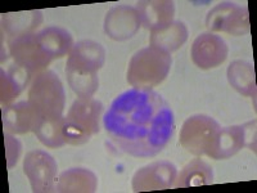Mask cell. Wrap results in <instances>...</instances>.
Segmentation results:
<instances>
[{"instance_id":"obj_1","label":"cell","mask_w":257,"mask_h":193,"mask_svg":"<svg viewBox=\"0 0 257 193\" xmlns=\"http://www.w3.org/2000/svg\"><path fill=\"white\" fill-rule=\"evenodd\" d=\"M114 144L134 157H153L166 148L175 133L174 112L155 90L130 89L117 95L103 117Z\"/></svg>"},{"instance_id":"obj_2","label":"cell","mask_w":257,"mask_h":193,"mask_svg":"<svg viewBox=\"0 0 257 193\" xmlns=\"http://www.w3.org/2000/svg\"><path fill=\"white\" fill-rule=\"evenodd\" d=\"M171 53L149 45L132 57L128 62L126 79L135 89L151 90L166 79L171 70Z\"/></svg>"},{"instance_id":"obj_3","label":"cell","mask_w":257,"mask_h":193,"mask_svg":"<svg viewBox=\"0 0 257 193\" xmlns=\"http://www.w3.org/2000/svg\"><path fill=\"white\" fill-rule=\"evenodd\" d=\"M103 105L94 98H77L64 116L63 138L66 143L80 146L99 133V119Z\"/></svg>"},{"instance_id":"obj_4","label":"cell","mask_w":257,"mask_h":193,"mask_svg":"<svg viewBox=\"0 0 257 193\" xmlns=\"http://www.w3.org/2000/svg\"><path fill=\"white\" fill-rule=\"evenodd\" d=\"M27 101L36 107L41 116H63L66 93L58 75L52 70L35 75Z\"/></svg>"},{"instance_id":"obj_5","label":"cell","mask_w":257,"mask_h":193,"mask_svg":"<svg viewBox=\"0 0 257 193\" xmlns=\"http://www.w3.org/2000/svg\"><path fill=\"white\" fill-rule=\"evenodd\" d=\"M220 125L207 115H193L184 121L180 130L181 147L194 156H208L212 151Z\"/></svg>"},{"instance_id":"obj_6","label":"cell","mask_w":257,"mask_h":193,"mask_svg":"<svg viewBox=\"0 0 257 193\" xmlns=\"http://www.w3.org/2000/svg\"><path fill=\"white\" fill-rule=\"evenodd\" d=\"M206 27L210 32H226L243 36L249 32L248 9L234 2H222L213 7L206 16Z\"/></svg>"},{"instance_id":"obj_7","label":"cell","mask_w":257,"mask_h":193,"mask_svg":"<svg viewBox=\"0 0 257 193\" xmlns=\"http://www.w3.org/2000/svg\"><path fill=\"white\" fill-rule=\"evenodd\" d=\"M105 61V49L94 40H81L68 53L66 76L98 77Z\"/></svg>"},{"instance_id":"obj_8","label":"cell","mask_w":257,"mask_h":193,"mask_svg":"<svg viewBox=\"0 0 257 193\" xmlns=\"http://www.w3.org/2000/svg\"><path fill=\"white\" fill-rule=\"evenodd\" d=\"M24 171L31 184L32 192H54L58 165L52 155L43 149H34L24 158Z\"/></svg>"},{"instance_id":"obj_9","label":"cell","mask_w":257,"mask_h":193,"mask_svg":"<svg viewBox=\"0 0 257 193\" xmlns=\"http://www.w3.org/2000/svg\"><path fill=\"white\" fill-rule=\"evenodd\" d=\"M256 148V121L243 125H231L220 128L216 142L208 157L213 160H226L237 155L240 149Z\"/></svg>"},{"instance_id":"obj_10","label":"cell","mask_w":257,"mask_h":193,"mask_svg":"<svg viewBox=\"0 0 257 193\" xmlns=\"http://www.w3.org/2000/svg\"><path fill=\"white\" fill-rule=\"evenodd\" d=\"M8 49L13 62L21 67L26 68L34 76L45 71L52 62V58L41 47L36 32L9 39Z\"/></svg>"},{"instance_id":"obj_11","label":"cell","mask_w":257,"mask_h":193,"mask_svg":"<svg viewBox=\"0 0 257 193\" xmlns=\"http://www.w3.org/2000/svg\"><path fill=\"white\" fill-rule=\"evenodd\" d=\"M178 169L173 162L166 160L155 161L137 170L133 176L132 187L134 192L169 189L174 187Z\"/></svg>"},{"instance_id":"obj_12","label":"cell","mask_w":257,"mask_h":193,"mask_svg":"<svg viewBox=\"0 0 257 193\" xmlns=\"http://www.w3.org/2000/svg\"><path fill=\"white\" fill-rule=\"evenodd\" d=\"M229 48L224 39L212 32H205L194 39L190 49L193 63L201 70H211L228 58Z\"/></svg>"},{"instance_id":"obj_13","label":"cell","mask_w":257,"mask_h":193,"mask_svg":"<svg viewBox=\"0 0 257 193\" xmlns=\"http://www.w3.org/2000/svg\"><path fill=\"white\" fill-rule=\"evenodd\" d=\"M142 26L139 13L132 6L112 7L104 18L105 35L114 41H125L134 38Z\"/></svg>"},{"instance_id":"obj_14","label":"cell","mask_w":257,"mask_h":193,"mask_svg":"<svg viewBox=\"0 0 257 193\" xmlns=\"http://www.w3.org/2000/svg\"><path fill=\"white\" fill-rule=\"evenodd\" d=\"M40 117V112L29 101H21L3 107V125L6 132L11 134L34 132Z\"/></svg>"},{"instance_id":"obj_15","label":"cell","mask_w":257,"mask_h":193,"mask_svg":"<svg viewBox=\"0 0 257 193\" xmlns=\"http://www.w3.org/2000/svg\"><path fill=\"white\" fill-rule=\"evenodd\" d=\"M142 26L152 32L171 24L175 16V3L171 0H143L137 6Z\"/></svg>"},{"instance_id":"obj_16","label":"cell","mask_w":257,"mask_h":193,"mask_svg":"<svg viewBox=\"0 0 257 193\" xmlns=\"http://www.w3.org/2000/svg\"><path fill=\"white\" fill-rule=\"evenodd\" d=\"M98 188L95 174L85 167L64 170L57 179L54 192L61 193H93Z\"/></svg>"},{"instance_id":"obj_17","label":"cell","mask_w":257,"mask_h":193,"mask_svg":"<svg viewBox=\"0 0 257 193\" xmlns=\"http://www.w3.org/2000/svg\"><path fill=\"white\" fill-rule=\"evenodd\" d=\"M32 75L26 68L18 64H11L7 70L2 68L0 71V101L2 106L11 105L15 98H17L25 90L29 82L31 81Z\"/></svg>"},{"instance_id":"obj_18","label":"cell","mask_w":257,"mask_h":193,"mask_svg":"<svg viewBox=\"0 0 257 193\" xmlns=\"http://www.w3.org/2000/svg\"><path fill=\"white\" fill-rule=\"evenodd\" d=\"M43 24V13L40 11L7 13L2 16V29L9 39L34 34Z\"/></svg>"},{"instance_id":"obj_19","label":"cell","mask_w":257,"mask_h":193,"mask_svg":"<svg viewBox=\"0 0 257 193\" xmlns=\"http://www.w3.org/2000/svg\"><path fill=\"white\" fill-rule=\"evenodd\" d=\"M36 36L52 61L68 54L75 45L70 32L58 26L45 27L41 31L36 32Z\"/></svg>"},{"instance_id":"obj_20","label":"cell","mask_w":257,"mask_h":193,"mask_svg":"<svg viewBox=\"0 0 257 193\" xmlns=\"http://www.w3.org/2000/svg\"><path fill=\"white\" fill-rule=\"evenodd\" d=\"M189 31L180 21H173L171 24L151 32L149 44L151 47L160 48L167 53L175 52L188 40Z\"/></svg>"},{"instance_id":"obj_21","label":"cell","mask_w":257,"mask_h":193,"mask_svg":"<svg viewBox=\"0 0 257 193\" xmlns=\"http://www.w3.org/2000/svg\"><path fill=\"white\" fill-rule=\"evenodd\" d=\"M213 183V169L206 161L201 158H194L188 162L180 173L176 175L174 183L175 188H189L199 187V185H208Z\"/></svg>"},{"instance_id":"obj_22","label":"cell","mask_w":257,"mask_h":193,"mask_svg":"<svg viewBox=\"0 0 257 193\" xmlns=\"http://www.w3.org/2000/svg\"><path fill=\"white\" fill-rule=\"evenodd\" d=\"M229 84L245 96H256V77L253 64L243 59L231 62L226 71Z\"/></svg>"},{"instance_id":"obj_23","label":"cell","mask_w":257,"mask_h":193,"mask_svg":"<svg viewBox=\"0 0 257 193\" xmlns=\"http://www.w3.org/2000/svg\"><path fill=\"white\" fill-rule=\"evenodd\" d=\"M64 116H41L34 133L39 141L49 148H61L66 144L63 138Z\"/></svg>"},{"instance_id":"obj_24","label":"cell","mask_w":257,"mask_h":193,"mask_svg":"<svg viewBox=\"0 0 257 193\" xmlns=\"http://www.w3.org/2000/svg\"><path fill=\"white\" fill-rule=\"evenodd\" d=\"M4 142H6V155H7V166L12 169L16 166L22 153V143L11 133L4 134Z\"/></svg>"}]
</instances>
